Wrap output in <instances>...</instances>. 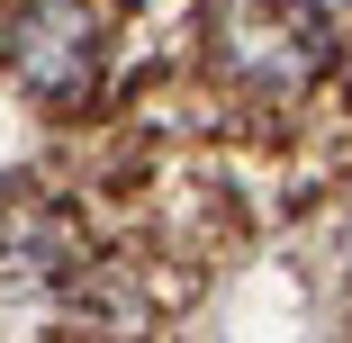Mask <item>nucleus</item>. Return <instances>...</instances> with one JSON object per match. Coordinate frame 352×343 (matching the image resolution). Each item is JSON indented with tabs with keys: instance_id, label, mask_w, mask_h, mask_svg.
Returning <instances> with one entry per match:
<instances>
[{
	"instance_id": "nucleus-1",
	"label": "nucleus",
	"mask_w": 352,
	"mask_h": 343,
	"mask_svg": "<svg viewBox=\"0 0 352 343\" xmlns=\"http://www.w3.org/2000/svg\"><path fill=\"white\" fill-rule=\"evenodd\" d=\"M208 63L253 100H307L334 63L316 0H208Z\"/></svg>"
},
{
	"instance_id": "nucleus-2",
	"label": "nucleus",
	"mask_w": 352,
	"mask_h": 343,
	"mask_svg": "<svg viewBox=\"0 0 352 343\" xmlns=\"http://www.w3.org/2000/svg\"><path fill=\"white\" fill-rule=\"evenodd\" d=\"M0 73L36 109H91L109 73V36L91 0H0Z\"/></svg>"
},
{
	"instance_id": "nucleus-3",
	"label": "nucleus",
	"mask_w": 352,
	"mask_h": 343,
	"mask_svg": "<svg viewBox=\"0 0 352 343\" xmlns=\"http://www.w3.org/2000/svg\"><path fill=\"white\" fill-rule=\"evenodd\" d=\"M82 271V235L54 199H10L0 208V289H63Z\"/></svg>"
}]
</instances>
